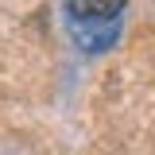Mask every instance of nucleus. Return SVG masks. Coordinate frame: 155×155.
Segmentation results:
<instances>
[{"instance_id": "f03ea898", "label": "nucleus", "mask_w": 155, "mask_h": 155, "mask_svg": "<svg viewBox=\"0 0 155 155\" xmlns=\"http://www.w3.org/2000/svg\"><path fill=\"white\" fill-rule=\"evenodd\" d=\"M66 31L78 43V51L101 54V51H109L116 39H120V19L116 23H66Z\"/></svg>"}, {"instance_id": "f257e3e1", "label": "nucleus", "mask_w": 155, "mask_h": 155, "mask_svg": "<svg viewBox=\"0 0 155 155\" xmlns=\"http://www.w3.org/2000/svg\"><path fill=\"white\" fill-rule=\"evenodd\" d=\"M128 0H62L66 23H116Z\"/></svg>"}]
</instances>
